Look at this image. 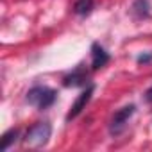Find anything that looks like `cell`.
<instances>
[{
  "label": "cell",
  "instance_id": "9c48e42d",
  "mask_svg": "<svg viewBox=\"0 0 152 152\" xmlns=\"http://www.w3.org/2000/svg\"><path fill=\"white\" fill-rule=\"evenodd\" d=\"M16 136H18V129H11V131H7V132L2 136V145H0V148H2V150H7V148L11 147V143L16 141Z\"/></svg>",
  "mask_w": 152,
  "mask_h": 152
},
{
  "label": "cell",
  "instance_id": "30bf717a",
  "mask_svg": "<svg viewBox=\"0 0 152 152\" xmlns=\"http://www.w3.org/2000/svg\"><path fill=\"white\" fill-rule=\"evenodd\" d=\"M147 100H148V102H152V88L147 91Z\"/></svg>",
  "mask_w": 152,
  "mask_h": 152
},
{
  "label": "cell",
  "instance_id": "5b68a950",
  "mask_svg": "<svg viewBox=\"0 0 152 152\" xmlns=\"http://www.w3.org/2000/svg\"><path fill=\"white\" fill-rule=\"evenodd\" d=\"M107 61H109L107 52H106L100 45L95 43V45L91 47V68H93V70H99V68H102Z\"/></svg>",
  "mask_w": 152,
  "mask_h": 152
},
{
  "label": "cell",
  "instance_id": "ba28073f",
  "mask_svg": "<svg viewBox=\"0 0 152 152\" xmlns=\"http://www.w3.org/2000/svg\"><path fill=\"white\" fill-rule=\"evenodd\" d=\"M132 13L136 18H147L150 15V4L148 0H136L132 6Z\"/></svg>",
  "mask_w": 152,
  "mask_h": 152
},
{
  "label": "cell",
  "instance_id": "7a4b0ae2",
  "mask_svg": "<svg viewBox=\"0 0 152 152\" xmlns=\"http://www.w3.org/2000/svg\"><path fill=\"white\" fill-rule=\"evenodd\" d=\"M56 97H57L56 90L48 86H34L27 93V102L34 106L36 109H47L56 102Z\"/></svg>",
  "mask_w": 152,
  "mask_h": 152
},
{
  "label": "cell",
  "instance_id": "277c9868",
  "mask_svg": "<svg viewBox=\"0 0 152 152\" xmlns=\"http://www.w3.org/2000/svg\"><path fill=\"white\" fill-rule=\"evenodd\" d=\"M93 91H95V86L93 84H90L79 97H77V100H75L73 104H72V107H70V111H68V115H66V120L70 122V120H73V118H77L79 115H81V111L86 107V104L91 100V95H93Z\"/></svg>",
  "mask_w": 152,
  "mask_h": 152
},
{
  "label": "cell",
  "instance_id": "8992f818",
  "mask_svg": "<svg viewBox=\"0 0 152 152\" xmlns=\"http://www.w3.org/2000/svg\"><path fill=\"white\" fill-rule=\"evenodd\" d=\"M93 6H95L93 0H75V4H73V13L79 15V16H88V15L93 11Z\"/></svg>",
  "mask_w": 152,
  "mask_h": 152
},
{
  "label": "cell",
  "instance_id": "6da1fadb",
  "mask_svg": "<svg viewBox=\"0 0 152 152\" xmlns=\"http://www.w3.org/2000/svg\"><path fill=\"white\" fill-rule=\"evenodd\" d=\"M50 134H52L50 124L48 122H38L27 131V134L23 138V143L31 148H39V147L47 145V141L50 140Z\"/></svg>",
  "mask_w": 152,
  "mask_h": 152
},
{
  "label": "cell",
  "instance_id": "3957f363",
  "mask_svg": "<svg viewBox=\"0 0 152 152\" xmlns=\"http://www.w3.org/2000/svg\"><path fill=\"white\" fill-rule=\"evenodd\" d=\"M134 111H136V107H134L132 104H131V106H125V107H122V109H118V111L113 115V118H111V125H109L111 134H120V132L124 131L125 124L129 122V118L134 115Z\"/></svg>",
  "mask_w": 152,
  "mask_h": 152
},
{
  "label": "cell",
  "instance_id": "52a82bcc",
  "mask_svg": "<svg viewBox=\"0 0 152 152\" xmlns=\"http://www.w3.org/2000/svg\"><path fill=\"white\" fill-rule=\"evenodd\" d=\"M84 83H86V73L81 68L72 72L68 77H64V86H81Z\"/></svg>",
  "mask_w": 152,
  "mask_h": 152
}]
</instances>
